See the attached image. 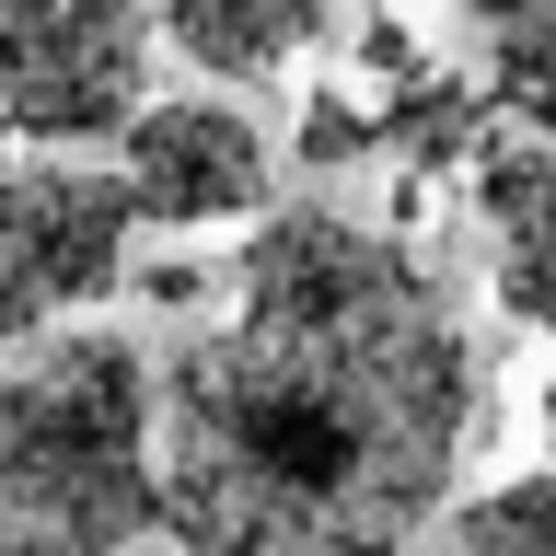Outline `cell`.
I'll use <instances>...</instances> for the list:
<instances>
[{
	"label": "cell",
	"instance_id": "cell-1",
	"mask_svg": "<svg viewBox=\"0 0 556 556\" xmlns=\"http://www.w3.org/2000/svg\"><path fill=\"white\" fill-rule=\"evenodd\" d=\"M476 337L406 232L243 220L232 313L163 359L174 556H406L476 441Z\"/></svg>",
	"mask_w": 556,
	"mask_h": 556
},
{
	"label": "cell",
	"instance_id": "cell-7",
	"mask_svg": "<svg viewBox=\"0 0 556 556\" xmlns=\"http://www.w3.org/2000/svg\"><path fill=\"white\" fill-rule=\"evenodd\" d=\"M476 220L498 255H556V139L545 128L476 139Z\"/></svg>",
	"mask_w": 556,
	"mask_h": 556
},
{
	"label": "cell",
	"instance_id": "cell-4",
	"mask_svg": "<svg viewBox=\"0 0 556 556\" xmlns=\"http://www.w3.org/2000/svg\"><path fill=\"white\" fill-rule=\"evenodd\" d=\"M128 174L47 151V163H0V359L47 325H70L81 302L128 290Z\"/></svg>",
	"mask_w": 556,
	"mask_h": 556
},
{
	"label": "cell",
	"instance_id": "cell-12",
	"mask_svg": "<svg viewBox=\"0 0 556 556\" xmlns=\"http://www.w3.org/2000/svg\"><path fill=\"white\" fill-rule=\"evenodd\" d=\"M486 290H498V313H510V325L556 337V255H498V278H486Z\"/></svg>",
	"mask_w": 556,
	"mask_h": 556
},
{
	"label": "cell",
	"instance_id": "cell-6",
	"mask_svg": "<svg viewBox=\"0 0 556 556\" xmlns=\"http://www.w3.org/2000/svg\"><path fill=\"white\" fill-rule=\"evenodd\" d=\"M163 35L208 81H278L325 47V0H163Z\"/></svg>",
	"mask_w": 556,
	"mask_h": 556
},
{
	"label": "cell",
	"instance_id": "cell-13",
	"mask_svg": "<svg viewBox=\"0 0 556 556\" xmlns=\"http://www.w3.org/2000/svg\"><path fill=\"white\" fill-rule=\"evenodd\" d=\"M533 417H545V452H556V382H545V406H533Z\"/></svg>",
	"mask_w": 556,
	"mask_h": 556
},
{
	"label": "cell",
	"instance_id": "cell-10",
	"mask_svg": "<svg viewBox=\"0 0 556 556\" xmlns=\"http://www.w3.org/2000/svg\"><path fill=\"white\" fill-rule=\"evenodd\" d=\"M290 151H302V174H348V163H371V151H382V104H359V93H313Z\"/></svg>",
	"mask_w": 556,
	"mask_h": 556
},
{
	"label": "cell",
	"instance_id": "cell-2",
	"mask_svg": "<svg viewBox=\"0 0 556 556\" xmlns=\"http://www.w3.org/2000/svg\"><path fill=\"white\" fill-rule=\"evenodd\" d=\"M163 545V371L116 325H47L0 359V556Z\"/></svg>",
	"mask_w": 556,
	"mask_h": 556
},
{
	"label": "cell",
	"instance_id": "cell-11",
	"mask_svg": "<svg viewBox=\"0 0 556 556\" xmlns=\"http://www.w3.org/2000/svg\"><path fill=\"white\" fill-rule=\"evenodd\" d=\"M498 70H556V0H464Z\"/></svg>",
	"mask_w": 556,
	"mask_h": 556
},
{
	"label": "cell",
	"instance_id": "cell-3",
	"mask_svg": "<svg viewBox=\"0 0 556 556\" xmlns=\"http://www.w3.org/2000/svg\"><path fill=\"white\" fill-rule=\"evenodd\" d=\"M151 104L139 0H0V116L35 151H104Z\"/></svg>",
	"mask_w": 556,
	"mask_h": 556
},
{
	"label": "cell",
	"instance_id": "cell-8",
	"mask_svg": "<svg viewBox=\"0 0 556 556\" xmlns=\"http://www.w3.org/2000/svg\"><path fill=\"white\" fill-rule=\"evenodd\" d=\"M486 116H498V93L486 81H406V93L382 104V151L406 174H441V163H464L486 139Z\"/></svg>",
	"mask_w": 556,
	"mask_h": 556
},
{
	"label": "cell",
	"instance_id": "cell-14",
	"mask_svg": "<svg viewBox=\"0 0 556 556\" xmlns=\"http://www.w3.org/2000/svg\"><path fill=\"white\" fill-rule=\"evenodd\" d=\"M0 151H12V116H0Z\"/></svg>",
	"mask_w": 556,
	"mask_h": 556
},
{
	"label": "cell",
	"instance_id": "cell-5",
	"mask_svg": "<svg viewBox=\"0 0 556 556\" xmlns=\"http://www.w3.org/2000/svg\"><path fill=\"white\" fill-rule=\"evenodd\" d=\"M116 174H128V208L163 220V232H232V220H267V139L232 104H139L128 139H116Z\"/></svg>",
	"mask_w": 556,
	"mask_h": 556
},
{
	"label": "cell",
	"instance_id": "cell-9",
	"mask_svg": "<svg viewBox=\"0 0 556 556\" xmlns=\"http://www.w3.org/2000/svg\"><path fill=\"white\" fill-rule=\"evenodd\" d=\"M452 556H556V464L452 510Z\"/></svg>",
	"mask_w": 556,
	"mask_h": 556
}]
</instances>
